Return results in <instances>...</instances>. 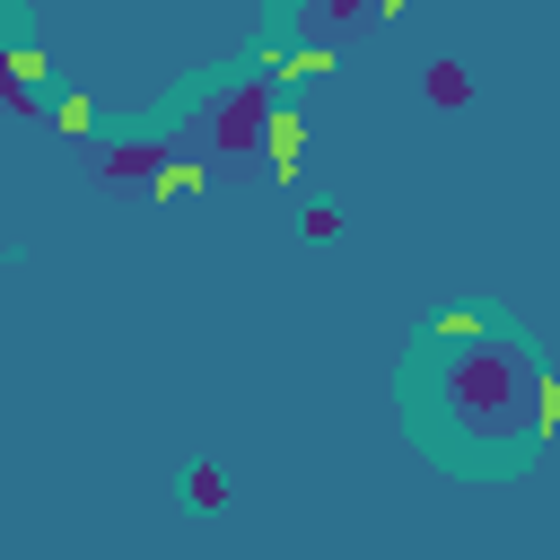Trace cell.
Instances as JSON below:
<instances>
[{
    "instance_id": "obj_1",
    "label": "cell",
    "mask_w": 560,
    "mask_h": 560,
    "mask_svg": "<svg viewBox=\"0 0 560 560\" xmlns=\"http://www.w3.org/2000/svg\"><path fill=\"white\" fill-rule=\"evenodd\" d=\"M402 429L446 472H472V481L525 472L551 438L542 350L490 306L429 315L411 332V359H402Z\"/></svg>"
},
{
    "instance_id": "obj_2",
    "label": "cell",
    "mask_w": 560,
    "mask_h": 560,
    "mask_svg": "<svg viewBox=\"0 0 560 560\" xmlns=\"http://www.w3.org/2000/svg\"><path fill=\"white\" fill-rule=\"evenodd\" d=\"M192 149H210V158H289V114H280V79L262 70V61H245V70H228L219 88H201V105H192Z\"/></svg>"
},
{
    "instance_id": "obj_3",
    "label": "cell",
    "mask_w": 560,
    "mask_h": 560,
    "mask_svg": "<svg viewBox=\"0 0 560 560\" xmlns=\"http://www.w3.org/2000/svg\"><path fill=\"white\" fill-rule=\"evenodd\" d=\"M35 88H44V52H35V44L18 35V18L0 9V114H26Z\"/></svg>"
},
{
    "instance_id": "obj_4",
    "label": "cell",
    "mask_w": 560,
    "mask_h": 560,
    "mask_svg": "<svg viewBox=\"0 0 560 560\" xmlns=\"http://www.w3.org/2000/svg\"><path fill=\"white\" fill-rule=\"evenodd\" d=\"M359 18H376V0H289V26H298L306 44H332V35H350Z\"/></svg>"
},
{
    "instance_id": "obj_5",
    "label": "cell",
    "mask_w": 560,
    "mask_h": 560,
    "mask_svg": "<svg viewBox=\"0 0 560 560\" xmlns=\"http://www.w3.org/2000/svg\"><path fill=\"white\" fill-rule=\"evenodd\" d=\"M420 88H429V105H446V114H455V105H472V79H464V61H455V52H446V61H429V79H420Z\"/></svg>"
},
{
    "instance_id": "obj_6",
    "label": "cell",
    "mask_w": 560,
    "mask_h": 560,
    "mask_svg": "<svg viewBox=\"0 0 560 560\" xmlns=\"http://www.w3.org/2000/svg\"><path fill=\"white\" fill-rule=\"evenodd\" d=\"M184 499H192V508H219V499H228L219 464H192V472H184Z\"/></svg>"
},
{
    "instance_id": "obj_7",
    "label": "cell",
    "mask_w": 560,
    "mask_h": 560,
    "mask_svg": "<svg viewBox=\"0 0 560 560\" xmlns=\"http://www.w3.org/2000/svg\"><path fill=\"white\" fill-rule=\"evenodd\" d=\"M298 228H306L315 245H332V236H341V210H332V201H306V219H298Z\"/></svg>"
}]
</instances>
